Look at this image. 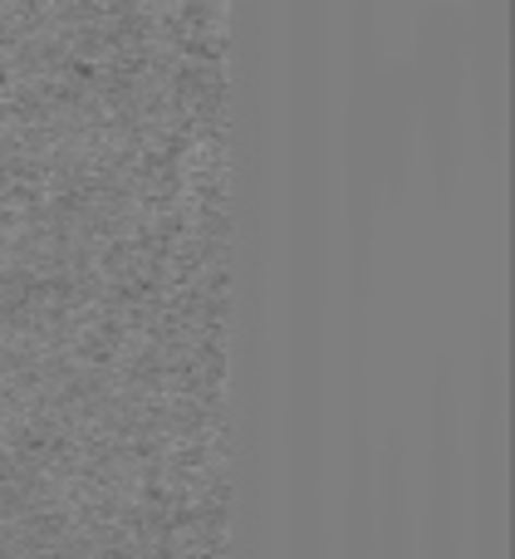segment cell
<instances>
[{
    "instance_id": "6da1fadb",
    "label": "cell",
    "mask_w": 515,
    "mask_h": 559,
    "mask_svg": "<svg viewBox=\"0 0 515 559\" xmlns=\"http://www.w3.org/2000/svg\"><path fill=\"white\" fill-rule=\"evenodd\" d=\"M467 506H462V462L452 447V417H442V437L428 462V511H422V559H467Z\"/></svg>"
},
{
    "instance_id": "7a4b0ae2",
    "label": "cell",
    "mask_w": 515,
    "mask_h": 559,
    "mask_svg": "<svg viewBox=\"0 0 515 559\" xmlns=\"http://www.w3.org/2000/svg\"><path fill=\"white\" fill-rule=\"evenodd\" d=\"M501 403L491 397L481 417V452L471 466V515H477V559H506V452H501Z\"/></svg>"
},
{
    "instance_id": "3957f363",
    "label": "cell",
    "mask_w": 515,
    "mask_h": 559,
    "mask_svg": "<svg viewBox=\"0 0 515 559\" xmlns=\"http://www.w3.org/2000/svg\"><path fill=\"white\" fill-rule=\"evenodd\" d=\"M369 559H422L398 456H383L379 481H369Z\"/></svg>"
}]
</instances>
